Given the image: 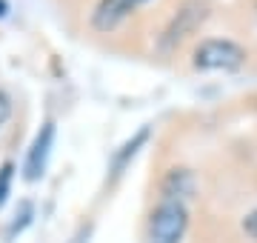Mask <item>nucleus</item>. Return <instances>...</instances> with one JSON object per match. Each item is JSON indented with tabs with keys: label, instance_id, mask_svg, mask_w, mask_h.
<instances>
[{
	"label": "nucleus",
	"instance_id": "obj_3",
	"mask_svg": "<svg viewBox=\"0 0 257 243\" xmlns=\"http://www.w3.org/2000/svg\"><path fill=\"white\" fill-rule=\"evenodd\" d=\"M203 20H206V3H200V0H189L183 9L175 15V20L169 23L163 43H166V46H172V43H180L186 35H192L194 29L200 26Z\"/></svg>",
	"mask_w": 257,
	"mask_h": 243
},
{
	"label": "nucleus",
	"instance_id": "obj_6",
	"mask_svg": "<svg viewBox=\"0 0 257 243\" xmlns=\"http://www.w3.org/2000/svg\"><path fill=\"white\" fill-rule=\"evenodd\" d=\"M194 175L189 169H172L163 178V197H177V200H186V197L194 192Z\"/></svg>",
	"mask_w": 257,
	"mask_h": 243
},
{
	"label": "nucleus",
	"instance_id": "obj_8",
	"mask_svg": "<svg viewBox=\"0 0 257 243\" xmlns=\"http://www.w3.org/2000/svg\"><path fill=\"white\" fill-rule=\"evenodd\" d=\"M9 114H12V100L0 92V126L6 123V117H9Z\"/></svg>",
	"mask_w": 257,
	"mask_h": 243
},
{
	"label": "nucleus",
	"instance_id": "obj_1",
	"mask_svg": "<svg viewBox=\"0 0 257 243\" xmlns=\"http://www.w3.org/2000/svg\"><path fill=\"white\" fill-rule=\"evenodd\" d=\"M186 226H189V209L186 200L177 197H160V203L152 209L146 223V243H183Z\"/></svg>",
	"mask_w": 257,
	"mask_h": 243
},
{
	"label": "nucleus",
	"instance_id": "obj_9",
	"mask_svg": "<svg viewBox=\"0 0 257 243\" xmlns=\"http://www.w3.org/2000/svg\"><path fill=\"white\" fill-rule=\"evenodd\" d=\"M6 9H9V6H6V0H0V18L6 15Z\"/></svg>",
	"mask_w": 257,
	"mask_h": 243
},
{
	"label": "nucleus",
	"instance_id": "obj_5",
	"mask_svg": "<svg viewBox=\"0 0 257 243\" xmlns=\"http://www.w3.org/2000/svg\"><path fill=\"white\" fill-rule=\"evenodd\" d=\"M52 141H55V123L46 120L40 126V132L35 135L32 141V149H29V158H26V180H37L46 169V160H49V152H52Z\"/></svg>",
	"mask_w": 257,
	"mask_h": 243
},
{
	"label": "nucleus",
	"instance_id": "obj_4",
	"mask_svg": "<svg viewBox=\"0 0 257 243\" xmlns=\"http://www.w3.org/2000/svg\"><path fill=\"white\" fill-rule=\"evenodd\" d=\"M146 0H100L92 12V23L94 29H100V32H111V29H117L123 20L132 15V12L143 6Z\"/></svg>",
	"mask_w": 257,
	"mask_h": 243
},
{
	"label": "nucleus",
	"instance_id": "obj_2",
	"mask_svg": "<svg viewBox=\"0 0 257 243\" xmlns=\"http://www.w3.org/2000/svg\"><path fill=\"white\" fill-rule=\"evenodd\" d=\"M192 63L200 72H234L246 63V49L229 38H209L194 49Z\"/></svg>",
	"mask_w": 257,
	"mask_h": 243
},
{
	"label": "nucleus",
	"instance_id": "obj_7",
	"mask_svg": "<svg viewBox=\"0 0 257 243\" xmlns=\"http://www.w3.org/2000/svg\"><path fill=\"white\" fill-rule=\"evenodd\" d=\"M12 172H15V166H12V163H3V166H0V203L6 200V195H9Z\"/></svg>",
	"mask_w": 257,
	"mask_h": 243
}]
</instances>
